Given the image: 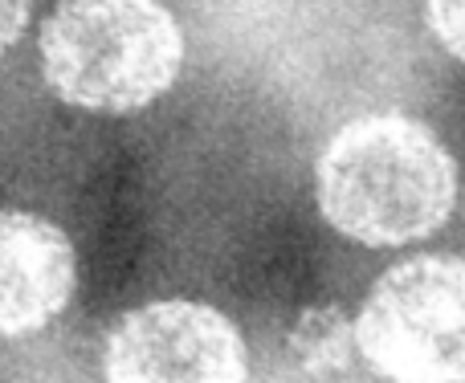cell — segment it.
<instances>
[{
    "mask_svg": "<svg viewBox=\"0 0 465 383\" xmlns=\"http://www.w3.org/2000/svg\"><path fill=\"white\" fill-rule=\"evenodd\" d=\"M74 278V245L57 224L0 208V339L49 327L70 302Z\"/></svg>",
    "mask_w": 465,
    "mask_h": 383,
    "instance_id": "5b68a950",
    "label": "cell"
},
{
    "mask_svg": "<svg viewBox=\"0 0 465 383\" xmlns=\"http://www.w3.org/2000/svg\"><path fill=\"white\" fill-rule=\"evenodd\" d=\"M314 192L331 229L371 249H396L450 221L458 168L425 123L368 114L335 131Z\"/></svg>",
    "mask_w": 465,
    "mask_h": 383,
    "instance_id": "6da1fadb",
    "label": "cell"
},
{
    "mask_svg": "<svg viewBox=\"0 0 465 383\" xmlns=\"http://www.w3.org/2000/svg\"><path fill=\"white\" fill-rule=\"evenodd\" d=\"M347 335H355V330H347V322L339 310H311L302 319V327H298L294 347L302 351L306 363L335 368V363H343V355H347Z\"/></svg>",
    "mask_w": 465,
    "mask_h": 383,
    "instance_id": "8992f818",
    "label": "cell"
},
{
    "mask_svg": "<svg viewBox=\"0 0 465 383\" xmlns=\"http://www.w3.org/2000/svg\"><path fill=\"white\" fill-rule=\"evenodd\" d=\"M25 21H29V0H0V54L21 37Z\"/></svg>",
    "mask_w": 465,
    "mask_h": 383,
    "instance_id": "ba28073f",
    "label": "cell"
},
{
    "mask_svg": "<svg viewBox=\"0 0 465 383\" xmlns=\"http://www.w3.org/2000/svg\"><path fill=\"white\" fill-rule=\"evenodd\" d=\"M237 327L201 302H152L123 314L106 339V383H245Z\"/></svg>",
    "mask_w": 465,
    "mask_h": 383,
    "instance_id": "277c9868",
    "label": "cell"
},
{
    "mask_svg": "<svg viewBox=\"0 0 465 383\" xmlns=\"http://www.w3.org/2000/svg\"><path fill=\"white\" fill-rule=\"evenodd\" d=\"M41 62L65 103L131 114L176 82L184 37L160 0H65L41 29Z\"/></svg>",
    "mask_w": 465,
    "mask_h": 383,
    "instance_id": "7a4b0ae2",
    "label": "cell"
},
{
    "mask_svg": "<svg viewBox=\"0 0 465 383\" xmlns=\"http://www.w3.org/2000/svg\"><path fill=\"white\" fill-rule=\"evenodd\" d=\"M429 29L437 45L465 65V0H429Z\"/></svg>",
    "mask_w": 465,
    "mask_h": 383,
    "instance_id": "52a82bcc",
    "label": "cell"
},
{
    "mask_svg": "<svg viewBox=\"0 0 465 383\" xmlns=\"http://www.w3.org/2000/svg\"><path fill=\"white\" fill-rule=\"evenodd\" d=\"M355 347L396 383H465V261L409 257L371 286Z\"/></svg>",
    "mask_w": 465,
    "mask_h": 383,
    "instance_id": "3957f363",
    "label": "cell"
}]
</instances>
